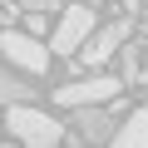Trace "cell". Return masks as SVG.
<instances>
[{"label": "cell", "mask_w": 148, "mask_h": 148, "mask_svg": "<svg viewBox=\"0 0 148 148\" xmlns=\"http://www.w3.org/2000/svg\"><path fill=\"white\" fill-rule=\"evenodd\" d=\"M5 128L15 133L20 148H59V138H64V128L49 114H40L35 104H10L5 109Z\"/></svg>", "instance_id": "obj_1"}, {"label": "cell", "mask_w": 148, "mask_h": 148, "mask_svg": "<svg viewBox=\"0 0 148 148\" xmlns=\"http://www.w3.org/2000/svg\"><path fill=\"white\" fill-rule=\"evenodd\" d=\"M123 89V79H114V74H89V79H74L64 89H54V104L64 109H84V104H114Z\"/></svg>", "instance_id": "obj_2"}, {"label": "cell", "mask_w": 148, "mask_h": 148, "mask_svg": "<svg viewBox=\"0 0 148 148\" xmlns=\"http://www.w3.org/2000/svg\"><path fill=\"white\" fill-rule=\"evenodd\" d=\"M128 35H133V25H128V20H109V25H94V30H89V40H84L79 49H74V54H79V64H84V69H99L109 54H119V45H123Z\"/></svg>", "instance_id": "obj_3"}, {"label": "cell", "mask_w": 148, "mask_h": 148, "mask_svg": "<svg viewBox=\"0 0 148 148\" xmlns=\"http://www.w3.org/2000/svg\"><path fill=\"white\" fill-rule=\"evenodd\" d=\"M0 49H5V59L15 69H25V74H45L49 69V49L35 35H25V30H0Z\"/></svg>", "instance_id": "obj_4"}, {"label": "cell", "mask_w": 148, "mask_h": 148, "mask_svg": "<svg viewBox=\"0 0 148 148\" xmlns=\"http://www.w3.org/2000/svg\"><path fill=\"white\" fill-rule=\"evenodd\" d=\"M99 25V15L89 10V5H69L64 15H59V25H54V35H49V49H59V54H74L84 40H89V30Z\"/></svg>", "instance_id": "obj_5"}, {"label": "cell", "mask_w": 148, "mask_h": 148, "mask_svg": "<svg viewBox=\"0 0 148 148\" xmlns=\"http://www.w3.org/2000/svg\"><path fill=\"white\" fill-rule=\"evenodd\" d=\"M74 128H79V138H84V143H109L119 123H114V114H109L104 104H84V109H79V119H74Z\"/></svg>", "instance_id": "obj_6"}, {"label": "cell", "mask_w": 148, "mask_h": 148, "mask_svg": "<svg viewBox=\"0 0 148 148\" xmlns=\"http://www.w3.org/2000/svg\"><path fill=\"white\" fill-rule=\"evenodd\" d=\"M109 148H148V104H143V109H133V114L114 128Z\"/></svg>", "instance_id": "obj_7"}, {"label": "cell", "mask_w": 148, "mask_h": 148, "mask_svg": "<svg viewBox=\"0 0 148 148\" xmlns=\"http://www.w3.org/2000/svg\"><path fill=\"white\" fill-rule=\"evenodd\" d=\"M30 99H35V89H30L25 79H15L10 69H0V104L10 109V104H30Z\"/></svg>", "instance_id": "obj_8"}, {"label": "cell", "mask_w": 148, "mask_h": 148, "mask_svg": "<svg viewBox=\"0 0 148 148\" xmlns=\"http://www.w3.org/2000/svg\"><path fill=\"white\" fill-rule=\"evenodd\" d=\"M119 54H123V84H133V79H138V49L123 40V45H119Z\"/></svg>", "instance_id": "obj_9"}, {"label": "cell", "mask_w": 148, "mask_h": 148, "mask_svg": "<svg viewBox=\"0 0 148 148\" xmlns=\"http://www.w3.org/2000/svg\"><path fill=\"white\" fill-rule=\"evenodd\" d=\"M20 10H30V15H49V10H59V0H15Z\"/></svg>", "instance_id": "obj_10"}, {"label": "cell", "mask_w": 148, "mask_h": 148, "mask_svg": "<svg viewBox=\"0 0 148 148\" xmlns=\"http://www.w3.org/2000/svg\"><path fill=\"white\" fill-rule=\"evenodd\" d=\"M25 25H30V30H25V35H35V40H40V35H45V15H30V20H25Z\"/></svg>", "instance_id": "obj_11"}, {"label": "cell", "mask_w": 148, "mask_h": 148, "mask_svg": "<svg viewBox=\"0 0 148 148\" xmlns=\"http://www.w3.org/2000/svg\"><path fill=\"white\" fill-rule=\"evenodd\" d=\"M143 15H148V10H143Z\"/></svg>", "instance_id": "obj_12"}]
</instances>
